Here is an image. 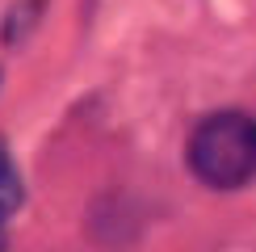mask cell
<instances>
[{
	"mask_svg": "<svg viewBox=\"0 0 256 252\" xmlns=\"http://www.w3.org/2000/svg\"><path fill=\"white\" fill-rule=\"evenodd\" d=\"M21 198H26V185H21V172L13 164V156L0 147V223H4L8 214L21 206Z\"/></svg>",
	"mask_w": 256,
	"mask_h": 252,
	"instance_id": "7a4b0ae2",
	"label": "cell"
},
{
	"mask_svg": "<svg viewBox=\"0 0 256 252\" xmlns=\"http://www.w3.org/2000/svg\"><path fill=\"white\" fill-rule=\"evenodd\" d=\"M189 172L210 189H240L256 176V118L244 110L206 114L185 147Z\"/></svg>",
	"mask_w": 256,
	"mask_h": 252,
	"instance_id": "6da1fadb",
	"label": "cell"
}]
</instances>
